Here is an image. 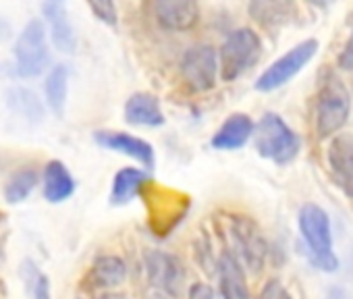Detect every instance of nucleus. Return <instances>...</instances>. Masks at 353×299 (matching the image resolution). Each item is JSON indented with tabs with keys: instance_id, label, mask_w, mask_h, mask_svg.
<instances>
[{
	"instance_id": "obj_1",
	"label": "nucleus",
	"mask_w": 353,
	"mask_h": 299,
	"mask_svg": "<svg viewBox=\"0 0 353 299\" xmlns=\"http://www.w3.org/2000/svg\"><path fill=\"white\" fill-rule=\"evenodd\" d=\"M254 143L262 158L276 165H289L299 152L297 133L274 112H266L254 127Z\"/></svg>"
},
{
	"instance_id": "obj_2",
	"label": "nucleus",
	"mask_w": 353,
	"mask_h": 299,
	"mask_svg": "<svg viewBox=\"0 0 353 299\" xmlns=\"http://www.w3.org/2000/svg\"><path fill=\"white\" fill-rule=\"evenodd\" d=\"M299 231H301L305 245L312 251V262L320 270L334 272L339 268V260L332 254L328 214L316 204H305L299 212Z\"/></svg>"
},
{
	"instance_id": "obj_3",
	"label": "nucleus",
	"mask_w": 353,
	"mask_h": 299,
	"mask_svg": "<svg viewBox=\"0 0 353 299\" xmlns=\"http://www.w3.org/2000/svg\"><path fill=\"white\" fill-rule=\"evenodd\" d=\"M349 110H351V100H349L347 87L334 73H328L320 85L318 102H316L318 135L328 137V135L336 133L347 123Z\"/></svg>"
},
{
	"instance_id": "obj_4",
	"label": "nucleus",
	"mask_w": 353,
	"mask_h": 299,
	"mask_svg": "<svg viewBox=\"0 0 353 299\" xmlns=\"http://www.w3.org/2000/svg\"><path fill=\"white\" fill-rule=\"evenodd\" d=\"M262 42L250 28L235 30L227 36L219 52V69L225 81H233L243 75L260 56Z\"/></svg>"
},
{
	"instance_id": "obj_5",
	"label": "nucleus",
	"mask_w": 353,
	"mask_h": 299,
	"mask_svg": "<svg viewBox=\"0 0 353 299\" xmlns=\"http://www.w3.org/2000/svg\"><path fill=\"white\" fill-rule=\"evenodd\" d=\"M15 73L19 77H36L46 71L50 50L46 42V28L42 21L32 19L19 34L15 48Z\"/></svg>"
},
{
	"instance_id": "obj_6",
	"label": "nucleus",
	"mask_w": 353,
	"mask_h": 299,
	"mask_svg": "<svg viewBox=\"0 0 353 299\" xmlns=\"http://www.w3.org/2000/svg\"><path fill=\"white\" fill-rule=\"evenodd\" d=\"M143 264H145L150 285L154 289H158L164 297H170V299L181 297L185 289L188 270L179 258L174 254H166L160 249H148L143 254Z\"/></svg>"
},
{
	"instance_id": "obj_7",
	"label": "nucleus",
	"mask_w": 353,
	"mask_h": 299,
	"mask_svg": "<svg viewBox=\"0 0 353 299\" xmlns=\"http://www.w3.org/2000/svg\"><path fill=\"white\" fill-rule=\"evenodd\" d=\"M318 52L316 40H305L297 46H293L287 54H283L279 61H274L256 81L258 92H272L276 87H283L287 81H291Z\"/></svg>"
},
{
	"instance_id": "obj_8",
	"label": "nucleus",
	"mask_w": 353,
	"mask_h": 299,
	"mask_svg": "<svg viewBox=\"0 0 353 299\" xmlns=\"http://www.w3.org/2000/svg\"><path fill=\"white\" fill-rule=\"evenodd\" d=\"M181 75L190 90L202 94L216 85L219 77V54L208 44L190 48L181 59Z\"/></svg>"
},
{
	"instance_id": "obj_9",
	"label": "nucleus",
	"mask_w": 353,
	"mask_h": 299,
	"mask_svg": "<svg viewBox=\"0 0 353 299\" xmlns=\"http://www.w3.org/2000/svg\"><path fill=\"white\" fill-rule=\"evenodd\" d=\"M229 233H231L233 247H235L233 256L235 258L239 256L241 262L250 270L258 272L262 268L264 256H266V243H264V237H262V231L258 229V225L248 216H233Z\"/></svg>"
},
{
	"instance_id": "obj_10",
	"label": "nucleus",
	"mask_w": 353,
	"mask_h": 299,
	"mask_svg": "<svg viewBox=\"0 0 353 299\" xmlns=\"http://www.w3.org/2000/svg\"><path fill=\"white\" fill-rule=\"evenodd\" d=\"M154 21L168 32H190L200 21L198 0H150Z\"/></svg>"
},
{
	"instance_id": "obj_11",
	"label": "nucleus",
	"mask_w": 353,
	"mask_h": 299,
	"mask_svg": "<svg viewBox=\"0 0 353 299\" xmlns=\"http://www.w3.org/2000/svg\"><path fill=\"white\" fill-rule=\"evenodd\" d=\"M94 139L98 145L110 150V152L125 154L133 161H137L143 169H154L156 156H154V147L141 137H135L125 131H96Z\"/></svg>"
},
{
	"instance_id": "obj_12",
	"label": "nucleus",
	"mask_w": 353,
	"mask_h": 299,
	"mask_svg": "<svg viewBox=\"0 0 353 299\" xmlns=\"http://www.w3.org/2000/svg\"><path fill=\"white\" fill-rule=\"evenodd\" d=\"M328 167L336 185L353 198V133H341L330 141Z\"/></svg>"
},
{
	"instance_id": "obj_13",
	"label": "nucleus",
	"mask_w": 353,
	"mask_h": 299,
	"mask_svg": "<svg viewBox=\"0 0 353 299\" xmlns=\"http://www.w3.org/2000/svg\"><path fill=\"white\" fill-rule=\"evenodd\" d=\"M42 11H44V19H46V25L50 30L52 44L57 46V50H61L65 54L75 52L77 38H75V32H73L71 21H69V15H67L63 0H46Z\"/></svg>"
},
{
	"instance_id": "obj_14",
	"label": "nucleus",
	"mask_w": 353,
	"mask_h": 299,
	"mask_svg": "<svg viewBox=\"0 0 353 299\" xmlns=\"http://www.w3.org/2000/svg\"><path fill=\"white\" fill-rule=\"evenodd\" d=\"M252 135H254L252 118L248 114H243V112H235L219 127V131L212 135L210 143H212L214 150H225V152H231V150L243 147L250 141Z\"/></svg>"
},
{
	"instance_id": "obj_15",
	"label": "nucleus",
	"mask_w": 353,
	"mask_h": 299,
	"mask_svg": "<svg viewBox=\"0 0 353 299\" xmlns=\"http://www.w3.org/2000/svg\"><path fill=\"white\" fill-rule=\"evenodd\" d=\"M125 121L137 127H158L164 123V112L156 96L148 92H137L125 102Z\"/></svg>"
},
{
	"instance_id": "obj_16",
	"label": "nucleus",
	"mask_w": 353,
	"mask_h": 299,
	"mask_svg": "<svg viewBox=\"0 0 353 299\" xmlns=\"http://www.w3.org/2000/svg\"><path fill=\"white\" fill-rule=\"evenodd\" d=\"M219 285L223 299H250L243 266L231 251H225L219 260Z\"/></svg>"
},
{
	"instance_id": "obj_17",
	"label": "nucleus",
	"mask_w": 353,
	"mask_h": 299,
	"mask_svg": "<svg viewBox=\"0 0 353 299\" xmlns=\"http://www.w3.org/2000/svg\"><path fill=\"white\" fill-rule=\"evenodd\" d=\"M42 187H44V198L50 204H61L73 196L75 179L61 161H50L46 163L42 173Z\"/></svg>"
},
{
	"instance_id": "obj_18",
	"label": "nucleus",
	"mask_w": 353,
	"mask_h": 299,
	"mask_svg": "<svg viewBox=\"0 0 353 299\" xmlns=\"http://www.w3.org/2000/svg\"><path fill=\"white\" fill-rule=\"evenodd\" d=\"M150 175L148 171L139 169V167H127L121 169L114 179H112V187H110V202L114 206H125L131 200H135L141 189L148 185Z\"/></svg>"
},
{
	"instance_id": "obj_19",
	"label": "nucleus",
	"mask_w": 353,
	"mask_h": 299,
	"mask_svg": "<svg viewBox=\"0 0 353 299\" xmlns=\"http://www.w3.org/2000/svg\"><path fill=\"white\" fill-rule=\"evenodd\" d=\"M127 278V264L119 256H100L90 272H88V285L92 289H114L123 285Z\"/></svg>"
},
{
	"instance_id": "obj_20",
	"label": "nucleus",
	"mask_w": 353,
	"mask_h": 299,
	"mask_svg": "<svg viewBox=\"0 0 353 299\" xmlns=\"http://www.w3.org/2000/svg\"><path fill=\"white\" fill-rule=\"evenodd\" d=\"M250 15L264 28H276L295 15V0H252Z\"/></svg>"
},
{
	"instance_id": "obj_21",
	"label": "nucleus",
	"mask_w": 353,
	"mask_h": 299,
	"mask_svg": "<svg viewBox=\"0 0 353 299\" xmlns=\"http://www.w3.org/2000/svg\"><path fill=\"white\" fill-rule=\"evenodd\" d=\"M67 92H69V69L65 65H57L46 77V100L52 112L59 116H63L65 112Z\"/></svg>"
},
{
	"instance_id": "obj_22",
	"label": "nucleus",
	"mask_w": 353,
	"mask_h": 299,
	"mask_svg": "<svg viewBox=\"0 0 353 299\" xmlns=\"http://www.w3.org/2000/svg\"><path fill=\"white\" fill-rule=\"evenodd\" d=\"M7 102L11 106V110L15 114H21L23 118L36 123L44 116V108H42V102L40 98L32 92V90H26V87H13L9 94H7Z\"/></svg>"
},
{
	"instance_id": "obj_23",
	"label": "nucleus",
	"mask_w": 353,
	"mask_h": 299,
	"mask_svg": "<svg viewBox=\"0 0 353 299\" xmlns=\"http://www.w3.org/2000/svg\"><path fill=\"white\" fill-rule=\"evenodd\" d=\"M36 183H38V173H36L34 169H21V171H17V173L9 179V183H7V187H5V198H7V202H9V204H19V202H23V200L34 192Z\"/></svg>"
},
{
	"instance_id": "obj_24",
	"label": "nucleus",
	"mask_w": 353,
	"mask_h": 299,
	"mask_svg": "<svg viewBox=\"0 0 353 299\" xmlns=\"http://www.w3.org/2000/svg\"><path fill=\"white\" fill-rule=\"evenodd\" d=\"M21 278H23L26 289L32 295V299H50V282H48V276L34 262L28 260L21 266Z\"/></svg>"
},
{
	"instance_id": "obj_25",
	"label": "nucleus",
	"mask_w": 353,
	"mask_h": 299,
	"mask_svg": "<svg viewBox=\"0 0 353 299\" xmlns=\"http://www.w3.org/2000/svg\"><path fill=\"white\" fill-rule=\"evenodd\" d=\"M88 5L96 19H100L106 25L117 23V0H88Z\"/></svg>"
},
{
	"instance_id": "obj_26",
	"label": "nucleus",
	"mask_w": 353,
	"mask_h": 299,
	"mask_svg": "<svg viewBox=\"0 0 353 299\" xmlns=\"http://www.w3.org/2000/svg\"><path fill=\"white\" fill-rule=\"evenodd\" d=\"M260 299H291V295L279 280H268L266 287L262 289Z\"/></svg>"
},
{
	"instance_id": "obj_27",
	"label": "nucleus",
	"mask_w": 353,
	"mask_h": 299,
	"mask_svg": "<svg viewBox=\"0 0 353 299\" xmlns=\"http://www.w3.org/2000/svg\"><path fill=\"white\" fill-rule=\"evenodd\" d=\"M188 299H216V295H214V291H212L210 285H206V282H196V285L190 287Z\"/></svg>"
},
{
	"instance_id": "obj_28",
	"label": "nucleus",
	"mask_w": 353,
	"mask_h": 299,
	"mask_svg": "<svg viewBox=\"0 0 353 299\" xmlns=\"http://www.w3.org/2000/svg\"><path fill=\"white\" fill-rule=\"evenodd\" d=\"M339 67L345 69V71H353V34H351V38L347 40L343 52L339 54Z\"/></svg>"
},
{
	"instance_id": "obj_29",
	"label": "nucleus",
	"mask_w": 353,
	"mask_h": 299,
	"mask_svg": "<svg viewBox=\"0 0 353 299\" xmlns=\"http://www.w3.org/2000/svg\"><path fill=\"white\" fill-rule=\"evenodd\" d=\"M326 299H351V295H349L347 291H343V289L334 287V289H330V291H328V297H326Z\"/></svg>"
},
{
	"instance_id": "obj_30",
	"label": "nucleus",
	"mask_w": 353,
	"mask_h": 299,
	"mask_svg": "<svg viewBox=\"0 0 353 299\" xmlns=\"http://www.w3.org/2000/svg\"><path fill=\"white\" fill-rule=\"evenodd\" d=\"M310 3H314L316 7H326V5L330 3V0H310Z\"/></svg>"
},
{
	"instance_id": "obj_31",
	"label": "nucleus",
	"mask_w": 353,
	"mask_h": 299,
	"mask_svg": "<svg viewBox=\"0 0 353 299\" xmlns=\"http://www.w3.org/2000/svg\"><path fill=\"white\" fill-rule=\"evenodd\" d=\"M100 299H129V297H125V295H102Z\"/></svg>"
},
{
	"instance_id": "obj_32",
	"label": "nucleus",
	"mask_w": 353,
	"mask_h": 299,
	"mask_svg": "<svg viewBox=\"0 0 353 299\" xmlns=\"http://www.w3.org/2000/svg\"><path fill=\"white\" fill-rule=\"evenodd\" d=\"M160 299H168V297H164V295H162V297H160Z\"/></svg>"
}]
</instances>
